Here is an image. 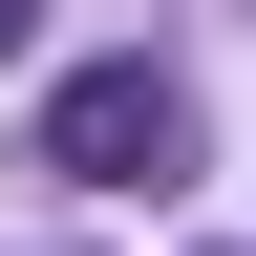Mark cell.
I'll use <instances>...</instances> for the list:
<instances>
[{"mask_svg":"<svg viewBox=\"0 0 256 256\" xmlns=\"http://www.w3.org/2000/svg\"><path fill=\"white\" fill-rule=\"evenodd\" d=\"M171 150H192L171 64H64V86H43V171H86V192H150Z\"/></svg>","mask_w":256,"mask_h":256,"instance_id":"1","label":"cell"},{"mask_svg":"<svg viewBox=\"0 0 256 256\" xmlns=\"http://www.w3.org/2000/svg\"><path fill=\"white\" fill-rule=\"evenodd\" d=\"M22 43H43V0H0V64H22Z\"/></svg>","mask_w":256,"mask_h":256,"instance_id":"2","label":"cell"}]
</instances>
